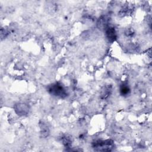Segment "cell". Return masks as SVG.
<instances>
[{
  "mask_svg": "<svg viewBox=\"0 0 152 152\" xmlns=\"http://www.w3.org/2000/svg\"><path fill=\"white\" fill-rule=\"evenodd\" d=\"M48 91L50 94L61 98H65L67 96L65 88L59 83H55L49 86Z\"/></svg>",
  "mask_w": 152,
  "mask_h": 152,
  "instance_id": "1",
  "label": "cell"
},
{
  "mask_svg": "<svg viewBox=\"0 0 152 152\" xmlns=\"http://www.w3.org/2000/svg\"><path fill=\"white\" fill-rule=\"evenodd\" d=\"M14 110L15 112L17 113V115L23 116V115H26L28 112L29 108L27 104L20 103L15 105Z\"/></svg>",
  "mask_w": 152,
  "mask_h": 152,
  "instance_id": "3",
  "label": "cell"
},
{
  "mask_svg": "<svg viewBox=\"0 0 152 152\" xmlns=\"http://www.w3.org/2000/svg\"><path fill=\"white\" fill-rule=\"evenodd\" d=\"M40 128H40L41 129V134H42V136H43V137L48 136L49 135V133L48 127L45 124L42 123L40 125Z\"/></svg>",
  "mask_w": 152,
  "mask_h": 152,
  "instance_id": "7",
  "label": "cell"
},
{
  "mask_svg": "<svg viewBox=\"0 0 152 152\" xmlns=\"http://www.w3.org/2000/svg\"><path fill=\"white\" fill-rule=\"evenodd\" d=\"M130 93V88L127 84H122L120 87V93L122 96H127Z\"/></svg>",
  "mask_w": 152,
  "mask_h": 152,
  "instance_id": "6",
  "label": "cell"
},
{
  "mask_svg": "<svg viewBox=\"0 0 152 152\" xmlns=\"http://www.w3.org/2000/svg\"><path fill=\"white\" fill-rule=\"evenodd\" d=\"M93 148L96 151H111L113 147V142L111 140H97L92 143Z\"/></svg>",
  "mask_w": 152,
  "mask_h": 152,
  "instance_id": "2",
  "label": "cell"
},
{
  "mask_svg": "<svg viewBox=\"0 0 152 152\" xmlns=\"http://www.w3.org/2000/svg\"><path fill=\"white\" fill-rule=\"evenodd\" d=\"M106 36L109 42H114L116 39V33L113 27L108 26L106 28Z\"/></svg>",
  "mask_w": 152,
  "mask_h": 152,
  "instance_id": "4",
  "label": "cell"
},
{
  "mask_svg": "<svg viewBox=\"0 0 152 152\" xmlns=\"http://www.w3.org/2000/svg\"><path fill=\"white\" fill-rule=\"evenodd\" d=\"M111 92H112V86L110 85L106 86L102 88L101 91L100 97L102 99H105L110 96Z\"/></svg>",
  "mask_w": 152,
  "mask_h": 152,
  "instance_id": "5",
  "label": "cell"
},
{
  "mask_svg": "<svg viewBox=\"0 0 152 152\" xmlns=\"http://www.w3.org/2000/svg\"><path fill=\"white\" fill-rule=\"evenodd\" d=\"M62 140L63 144L66 147H69V146L71 145L72 141H71V140L69 137H68L67 135H65L64 137H63L62 138Z\"/></svg>",
  "mask_w": 152,
  "mask_h": 152,
  "instance_id": "8",
  "label": "cell"
}]
</instances>
